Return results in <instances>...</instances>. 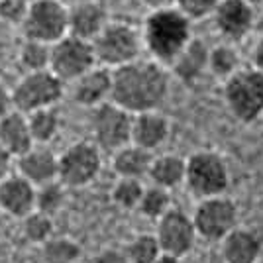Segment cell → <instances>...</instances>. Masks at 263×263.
<instances>
[{
  "mask_svg": "<svg viewBox=\"0 0 263 263\" xmlns=\"http://www.w3.org/2000/svg\"><path fill=\"white\" fill-rule=\"evenodd\" d=\"M169 73L163 65L152 59H136L112 71L110 102L128 114L154 112L169 97Z\"/></svg>",
  "mask_w": 263,
  "mask_h": 263,
  "instance_id": "1",
  "label": "cell"
},
{
  "mask_svg": "<svg viewBox=\"0 0 263 263\" xmlns=\"http://www.w3.org/2000/svg\"><path fill=\"white\" fill-rule=\"evenodd\" d=\"M142 45L152 55V61L169 67L191 40V22L177 8L152 10L145 18L142 32Z\"/></svg>",
  "mask_w": 263,
  "mask_h": 263,
  "instance_id": "2",
  "label": "cell"
},
{
  "mask_svg": "<svg viewBox=\"0 0 263 263\" xmlns=\"http://www.w3.org/2000/svg\"><path fill=\"white\" fill-rule=\"evenodd\" d=\"M185 185L198 200L222 197L230 186V169L220 154L200 149L185 159Z\"/></svg>",
  "mask_w": 263,
  "mask_h": 263,
  "instance_id": "3",
  "label": "cell"
},
{
  "mask_svg": "<svg viewBox=\"0 0 263 263\" xmlns=\"http://www.w3.org/2000/svg\"><path fill=\"white\" fill-rule=\"evenodd\" d=\"M224 102L230 114L241 124H253L263 114V73L253 67H241L224 83Z\"/></svg>",
  "mask_w": 263,
  "mask_h": 263,
  "instance_id": "4",
  "label": "cell"
},
{
  "mask_svg": "<svg viewBox=\"0 0 263 263\" xmlns=\"http://www.w3.org/2000/svg\"><path fill=\"white\" fill-rule=\"evenodd\" d=\"M90 44H92L97 65L106 67L110 71L140 59V51H142L140 33L130 24L124 22H108Z\"/></svg>",
  "mask_w": 263,
  "mask_h": 263,
  "instance_id": "5",
  "label": "cell"
},
{
  "mask_svg": "<svg viewBox=\"0 0 263 263\" xmlns=\"http://www.w3.org/2000/svg\"><path fill=\"white\" fill-rule=\"evenodd\" d=\"M63 83L49 69L26 73L12 88V106L24 116L35 110L53 108L63 99Z\"/></svg>",
  "mask_w": 263,
  "mask_h": 263,
  "instance_id": "6",
  "label": "cell"
},
{
  "mask_svg": "<svg viewBox=\"0 0 263 263\" xmlns=\"http://www.w3.org/2000/svg\"><path fill=\"white\" fill-rule=\"evenodd\" d=\"M69 8L61 0H32L22 22L24 40L53 45L69 33Z\"/></svg>",
  "mask_w": 263,
  "mask_h": 263,
  "instance_id": "7",
  "label": "cell"
},
{
  "mask_svg": "<svg viewBox=\"0 0 263 263\" xmlns=\"http://www.w3.org/2000/svg\"><path fill=\"white\" fill-rule=\"evenodd\" d=\"M102 169V155L92 142H77L57 157V181L65 189L90 185Z\"/></svg>",
  "mask_w": 263,
  "mask_h": 263,
  "instance_id": "8",
  "label": "cell"
},
{
  "mask_svg": "<svg viewBox=\"0 0 263 263\" xmlns=\"http://www.w3.org/2000/svg\"><path fill=\"white\" fill-rule=\"evenodd\" d=\"M193 218L197 236L206 241H222L234 228H238V204L228 197H212L198 200Z\"/></svg>",
  "mask_w": 263,
  "mask_h": 263,
  "instance_id": "9",
  "label": "cell"
},
{
  "mask_svg": "<svg viewBox=\"0 0 263 263\" xmlns=\"http://www.w3.org/2000/svg\"><path fill=\"white\" fill-rule=\"evenodd\" d=\"M97 65L92 44L79 40L73 35H65L63 40L55 42L49 51V71L63 85L77 81Z\"/></svg>",
  "mask_w": 263,
  "mask_h": 263,
  "instance_id": "10",
  "label": "cell"
},
{
  "mask_svg": "<svg viewBox=\"0 0 263 263\" xmlns=\"http://www.w3.org/2000/svg\"><path fill=\"white\" fill-rule=\"evenodd\" d=\"M90 132L95 138V145L102 152H118L120 147L130 143L132 136V114L114 102H104L90 114Z\"/></svg>",
  "mask_w": 263,
  "mask_h": 263,
  "instance_id": "11",
  "label": "cell"
},
{
  "mask_svg": "<svg viewBox=\"0 0 263 263\" xmlns=\"http://www.w3.org/2000/svg\"><path fill=\"white\" fill-rule=\"evenodd\" d=\"M154 236L159 243L161 253L173 255L179 259L185 257L186 253H191L195 240H197L193 218L175 206H171L161 218L157 220V230Z\"/></svg>",
  "mask_w": 263,
  "mask_h": 263,
  "instance_id": "12",
  "label": "cell"
},
{
  "mask_svg": "<svg viewBox=\"0 0 263 263\" xmlns=\"http://www.w3.org/2000/svg\"><path fill=\"white\" fill-rule=\"evenodd\" d=\"M216 32L226 40V44H236L248 37L253 30L255 8L243 0H220L212 16Z\"/></svg>",
  "mask_w": 263,
  "mask_h": 263,
  "instance_id": "13",
  "label": "cell"
},
{
  "mask_svg": "<svg viewBox=\"0 0 263 263\" xmlns=\"http://www.w3.org/2000/svg\"><path fill=\"white\" fill-rule=\"evenodd\" d=\"M112 90V71L106 67L95 65L85 75L71 83V97L79 106L97 108L110 100Z\"/></svg>",
  "mask_w": 263,
  "mask_h": 263,
  "instance_id": "14",
  "label": "cell"
},
{
  "mask_svg": "<svg viewBox=\"0 0 263 263\" xmlns=\"http://www.w3.org/2000/svg\"><path fill=\"white\" fill-rule=\"evenodd\" d=\"M169 134H171V124L159 110L132 116L130 143L149 154H154L155 149H159L169 140Z\"/></svg>",
  "mask_w": 263,
  "mask_h": 263,
  "instance_id": "15",
  "label": "cell"
},
{
  "mask_svg": "<svg viewBox=\"0 0 263 263\" xmlns=\"http://www.w3.org/2000/svg\"><path fill=\"white\" fill-rule=\"evenodd\" d=\"M108 22V14L102 4L92 2V0L79 2L69 8V18H67L69 33L67 35H73V37L85 40V42H92Z\"/></svg>",
  "mask_w": 263,
  "mask_h": 263,
  "instance_id": "16",
  "label": "cell"
},
{
  "mask_svg": "<svg viewBox=\"0 0 263 263\" xmlns=\"http://www.w3.org/2000/svg\"><path fill=\"white\" fill-rule=\"evenodd\" d=\"M0 209L14 218H26L35 210V186L20 175L0 181Z\"/></svg>",
  "mask_w": 263,
  "mask_h": 263,
  "instance_id": "17",
  "label": "cell"
},
{
  "mask_svg": "<svg viewBox=\"0 0 263 263\" xmlns=\"http://www.w3.org/2000/svg\"><path fill=\"white\" fill-rule=\"evenodd\" d=\"M209 51L210 47L202 40L193 37L169 65L173 77L183 85H195L204 73H209Z\"/></svg>",
  "mask_w": 263,
  "mask_h": 263,
  "instance_id": "18",
  "label": "cell"
},
{
  "mask_svg": "<svg viewBox=\"0 0 263 263\" xmlns=\"http://www.w3.org/2000/svg\"><path fill=\"white\" fill-rule=\"evenodd\" d=\"M18 175L33 186L57 181V155L45 145H33L30 152L18 157Z\"/></svg>",
  "mask_w": 263,
  "mask_h": 263,
  "instance_id": "19",
  "label": "cell"
},
{
  "mask_svg": "<svg viewBox=\"0 0 263 263\" xmlns=\"http://www.w3.org/2000/svg\"><path fill=\"white\" fill-rule=\"evenodd\" d=\"M220 257L224 263H257L261 257V238L250 228H234L220 241Z\"/></svg>",
  "mask_w": 263,
  "mask_h": 263,
  "instance_id": "20",
  "label": "cell"
},
{
  "mask_svg": "<svg viewBox=\"0 0 263 263\" xmlns=\"http://www.w3.org/2000/svg\"><path fill=\"white\" fill-rule=\"evenodd\" d=\"M0 145L10 154V157L18 159L20 155L33 147V140L30 136L26 116L12 110L4 118H0Z\"/></svg>",
  "mask_w": 263,
  "mask_h": 263,
  "instance_id": "21",
  "label": "cell"
},
{
  "mask_svg": "<svg viewBox=\"0 0 263 263\" xmlns=\"http://www.w3.org/2000/svg\"><path fill=\"white\" fill-rule=\"evenodd\" d=\"M154 154L145 152L142 147L128 143L112 154V169L118 175V179H138L142 181L147 177L149 165H152Z\"/></svg>",
  "mask_w": 263,
  "mask_h": 263,
  "instance_id": "22",
  "label": "cell"
},
{
  "mask_svg": "<svg viewBox=\"0 0 263 263\" xmlns=\"http://www.w3.org/2000/svg\"><path fill=\"white\" fill-rule=\"evenodd\" d=\"M147 177L154 186L173 191L177 186L185 185V159L175 154L154 155Z\"/></svg>",
  "mask_w": 263,
  "mask_h": 263,
  "instance_id": "23",
  "label": "cell"
},
{
  "mask_svg": "<svg viewBox=\"0 0 263 263\" xmlns=\"http://www.w3.org/2000/svg\"><path fill=\"white\" fill-rule=\"evenodd\" d=\"M241 69L240 53L236 51V47L232 44H218L210 47L209 51V73L214 77L226 83L232 75H236Z\"/></svg>",
  "mask_w": 263,
  "mask_h": 263,
  "instance_id": "24",
  "label": "cell"
},
{
  "mask_svg": "<svg viewBox=\"0 0 263 263\" xmlns=\"http://www.w3.org/2000/svg\"><path fill=\"white\" fill-rule=\"evenodd\" d=\"M30 136L33 140V145H45L53 140L59 132V114L55 108L35 110L26 116Z\"/></svg>",
  "mask_w": 263,
  "mask_h": 263,
  "instance_id": "25",
  "label": "cell"
},
{
  "mask_svg": "<svg viewBox=\"0 0 263 263\" xmlns=\"http://www.w3.org/2000/svg\"><path fill=\"white\" fill-rule=\"evenodd\" d=\"M42 257L45 263H77L81 248L69 238H51L42 246Z\"/></svg>",
  "mask_w": 263,
  "mask_h": 263,
  "instance_id": "26",
  "label": "cell"
},
{
  "mask_svg": "<svg viewBox=\"0 0 263 263\" xmlns=\"http://www.w3.org/2000/svg\"><path fill=\"white\" fill-rule=\"evenodd\" d=\"M49 51H51V45L33 42V40H24L18 53L20 65L26 69V73L45 71L49 69Z\"/></svg>",
  "mask_w": 263,
  "mask_h": 263,
  "instance_id": "27",
  "label": "cell"
},
{
  "mask_svg": "<svg viewBox=\"0 0 263 263\" xmlns=\"http://www.w3.org/2000/svg\"><path fill=\"white\" fill-rule=\"evenodd\" d=\"M169 209H171L169 191H163V189L154 186V185L143 189L142 200H140V204H138V210L142 212V216L157 222Z\"/></svg>",
  "mask_w": 263,
  "mask_h": 263,
  "instance_id": "28",
  "label": "cell"
},
{
  "mask_svg": "<svg viewBox=\"0 0 263 263\" xmlns=\"http://www.w3.org/2000/svg\"><path fill=\"white\" fill-rule=\"evenodd\" d=\"M65 202V186L59 181H51L45 183L42 186H35V210L53 216L55 212H59V209Z\"/></svg>",
  "mask_w": 263,
  "mask_h": 263,
  "instance_id": "29",
  "label": "cell"
},
{
  "mask_svg": "<svg viewBox=\"0 0 263 263\" xmlns=\"http://www.w3.org/2000/svg\"><path fill=\"white\" fill-rule=\"evenodd\" d=\"M124 255L128 263H154L161 255V250L154 234H140L128 243Z\"/></svg>",
  "mask_w": 263,
  "mask_h": 263,
  "instance_id": "30",
  "label": "cell"
},
{
  "mask_svg": "<svg viewBox=\"0 0 263 263\" xmlns=\"http://www.w3.org/2000/svg\"><path fill=\"white\" fill-rule=\"evenodd\" d=\"M143 189L142 181L138 179H118L114 186H112V193L110 197L114 200V204H118L124 210H138V204L142 200Z\"/></svg>",
  "mask_w": 263,
  "mask_h": 263,
  "instance_id": "31",
  "label": "cell"
},
{
  "mask_svg": "<svg viewBox=\"0 0 263 263\" xmlns=\"http://www.w3.org/2000/svg\"><path fill=\"white\" fill-rule=\"evenodd\" d=\"M24 236L28 241L33 243H42L44 246L47 240H51V234H53V218L42 214L37 210H33L32 214H28L24 218Z\"/></svg>",
  "mask_w": 263,
  "mask_h": 263,
  "instance_id": "32",
  "label": "cell"
},
{
  "mask_svg": "<svg viewBox=\"0 0 263 263\" xmlns=\"http://www.w3.org/2000/svg\"><path fill=\"white\" fill-rule=\"evenodd\" d=\"M220 0H175L177 10L185 16L189 22H197V20H204L210 18L214 8L218 6Z\"/></svg>",
  "mask_w": 263,
  "mask_h": 263,
  "instance_id": "33",
  "label": "cell"
},
{
  "mask_svg": "<svg viewBox=\"0 0 263 263\" xmlns=\"http://www.w3.org/2000/svg\"><path fill=\"white\" fill-rule=\"evenodd\" d=\"M30 0H0V20L6 24L22 26Z\"/></svg>",
  "mask_w": 263,
  "mask_h": 263,
  "instance_id": "34",
  "label": "cell"
},
{
  "mask_svg": "<svg viewBox=\"0 0 263 263\" xmlns=\"http://www.w3.org/2000/svg\"><path fill=\"white\" fill-rule=\"evenodd\" d=\"M92 263H128L126 259V255L124 252H118V250H104V252H100Z\"/></svg>",
  "mask_w": 263,
  "mask_h": 263,
  "instance_id": "35",
  "label": "cell"
},
{
  "mask_svg": "<svg viewBox=\"0 0 263 263\" xmlns=\"http://www.w3.org/2000/svg\"><path fill=\"white\" fill-rule=\"evenodd\" d=\"M12 110H14V106H12V92L4 87V83H0V118L10 114Z\"/></svg>",
  "mask_w": 263,
  "mask_h": 263,
  "instance_id": "36",
  "label": "cell"
},
{
  "mask_svg": "<svg viewBox=\"0 0 263 263\" xmlns=\"http://www.w3.org/2000/svg\"><path fill=\"white\" fill-rule=\"evenodd\" d=\"M250 59H252L253 69H257V71H261L263 73V35L255 42V45L252 47V55H250Z\"/></svg>",
  "mask_w": 263,
  "mask_h": 263,
  "instance_id": "37",
  "label": "cell"
},
{
  "mask_svg": "<svg viewBox=\"0 0 263 263\" xmlns=\"http://www.w3.org/2000/svg\"><path fill=\"white\" fill-rule=\"evenodd\" d=\"M10 167H12V157L10 154L0 145V181L6 179L10 175Z\"/></svg>",
  "mask_w": 263,
  "mask_h": 263,
  "instance_id": "38",
  "label": "cell"
},
{
  "mask_svg": "<svg viewBox=\"0 0 263 263\" xmlns=\"http://www.w3.org/2000/svg\"><path fill=\"white\" fill-rule=\"evenodd\" d=\"M147 6H152V10H161V8H173L175 0H145Z\"/></svg>",
  "mask_w": 263,
  "mask_h": 263,
  "instance_id": "39",
  "label": "cell"
},
{
  "mask_svg": "<svg viewBox=\"0 0 263 263\" xmlns=\"http://www.w3.org/2000/svg\"><path fill=\"white\" fill-rule=\"evenodd\" d=\"M154 263H181L179 257H173V255H167V253H161Z\"/></svg>",
  "mask_w": 263,
  "mask_h": 263,
  "instance_id": "40",
  "label": "cell"
},
{
  "mask_svg": "<svg viewBox=\"0 0 263 263\" xmlns=\"http://www.w3.org/2000/svg\"><path fill=\"white\" fill-rule=\"evenodd\" d=\"M243 2H248L252 8H255V6H263V0H243Z\"/></svg>",
  "mask_w": 263,
  "mask_h": 263,
  "instance_id": "41",
  "label": "cell"
},
{
  "mask_svg": "<svg viewBox=\"0 0 263 263\" xmlns=\"http://www.w3.org/2000/svg\"><path fill=\"white\" fill-rule=\"evenodd\" d=\"M259 120H261V126H263V114H261V118H259Z\"/></svg>",
  "mask_w": 263,
  "mask_h": 263,
  "instance_id": "42",
  "label": "cell"
},
{
  "mask_svg": "<svg viewBox=\"0 0 263 263\" xmlns=\"http://www.w3.org/2000/svg\"><path fill=\"white\" fill-rule=\"evenodd\" d=\"M257 263H263V259H259V261H257Z\"/></svg>",
  "mask_w": 263,
  "mask_h": 263,
  "instance_id": "43",
  "label": "cell"
},
{
  "mask_svg": "<svg viewBox=\"0 0 263 263\" xmlns=\"http://www.w3.org/2000/svg\"><path fill=\"white\" fill-rule=\"evenodd\" d=\"M77 263H79V261H77Z\"/></svg>",
  "mask_w": 263,
  "mask_h": 263,
  "instance_id": "44",
  "label": "cell"
}]
</instances>
